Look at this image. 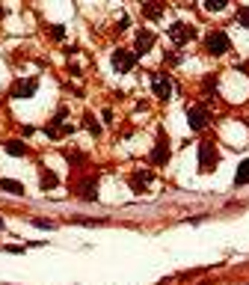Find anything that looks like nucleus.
Returning a JSON list of instances; mask_svg holds the SVG:
<instances>
[{"label": "nucleus", "instance_id": "obj_8", "mask_svg": "<svg viewBox=\"0 0 249 285\" xmlns=\"http://www.w3.org/2000/svg\"><path fill=\"white\" fill-rule=\"evenodd\" d=\"M151 48H154V33H151V30H140V33H137V51L146 54V51H151Z\"/></svg>", "mask_w": 249, "mask_h": 285}, {"label": "nucleus", "instance_id": "obj_17", "mask_svg": "<svg viewBox=\"0 0 249 285\" xmlns=\"http://www.w3.org/2000/svg\"><path fill=\"white\" fill-rule=\"evenodd\" d=\"M56 187V175L53 172H42V190H50Z\"/></svg>", "mask_w": 249, "mask_h": 285}, {"label": "nucleus", "instance_id": "obj_13", "mask_svg": "<svg viewBox=\"0 0 249 285\" xmlns=\"http://www.w3.org/2000/svg\"><path fill=\"white\" fill-rule=\"evenodd\" d=\"M131 184H134V190H137V193H143V190H146V184H149V175L140 170V172H134V175H131Z\"/></svg>", "mask_w": 249, "mask_h": 285}, {"label": "nucleus", "instance_id": "obj_21", "mask_svg": "<svg viewBox=\"0 0 249 285\" xmlns=\"http://www.w3.org/2000/svg\"><path fill=\"white\" fill-rule=\"evenodd\" d=\"M0 229H3V220H0Z\"/></svg>", "mask_w": 249, "mask_h": 285}, {"label": "nucleus", "instance_id": "obj_10", "mask_svg": "<svg viewBox=\"0 0 249 285\" xmlns=\"http://www.w3.org/2000/svg\"><path fill=\"white\" fill-rule=\"evenodd\" d=\"M3 146H6V152H9L12 158H24V155H27V143H21V140H6Z\"/></svg>", "mask_w": 249, "mask_h": 285}, {"label": "nucleus", "instance_id": "obj_12", "mask_svg": "<svg viewBox=\"0 0 249 285\" xmlns=\"http://www.w3.org/2000/svg\"><path fill=\"white\" fill-rule=\"evenodd\" d=\"M0 190H6V193H12V196H21V193H24V184L15 181V178H0Z\"/></svg>", "mask_w": 249, "mask_h": 285}, {"label": "nucleus", "instance_id": "obj_1", "mask_svg": "<svg viewBox=\"0 0 249 285\" xmlns=\"http://www.w3.org/2000/svg\"><path fill=\"white\" fill-rule=\"evenodd\" d=\"M205 51H208L211 57H223V54L232 51V39H229L223 30H214V33H208V39H205Z\"/></svg>", "mask_w": 249, "mask_h": 285}, {"label": "nucleus", "instance_id": "obj_9", "mask_svg": "<svg viewBox=\"0 0 249 285\" xmlns=\"http://www.w3.org/2000/svg\"><path fill=\"white\" fill-rule=\"evenodd\" d=\"M160 12H163V3L160 0H146L143 3V15L146 18H160Z\"/></svg>", "mask_w": 249, "mask_h": 285}, {"label": "nucleus", "instance_id": "obj_2", "mask_svg": "<svg viewBox=\"0 0 249 285\" xmlns=\"http://www.w3.org/2000/svg\"><path fill=\"white\" fill-rule=\"evenodd\" d=\"M110 62H113V68H116V71H122V74H125V71H131V68L137 65V54H134V51H128V48H116V51H113V57H110Z\"/></svg>", "mask_w": 249, "mask_h": 285}, {"label": "nucleus", "instance_id": "obj_14", "mask_svg": "<svg viewBox=\"0 0 249 285\" xmlns=\"http://www.w3.org/2000/svg\"><path fill=\"white\" fill-rule=\"evenodd\" d=\"M235 181H238V184H249V161H244V164H241V170H238Z\"/></svg>", "mask_w": 249, "mask_h": 285}, {"label": "nucleus", "instance_id": "obj_18", "mask_svg": "<svg viewBox=\"0 0 249 285\" xmlns=\"http://www.w3.org/2000/svg\"><path fill=\"white\" fill-rule=\"evenodd\" d=\"M238 24L249 30V9H241V12H238Z\"/></svg>", "mask_w": 249, "mask_h": 285}, {"label": "nucleus", "instance_id": "obj_11", "mask_svg": "<svg viewBox=\"0 0 249 285\" xmlns=\"http://www.w3.org/2000/svg\"><path fill=\"white\" fill-rule=\"evenodd\" d=\"M166 146H169V143H166V137L160 134V140H157V149L151 152V164H166Z\"/></svg>", "mask_w": 249, "mask_h": 285}, {"label": "nucleus", "instance_id": "obj_7", "mask_svg": "<svg viewBox=\"0 0 249 285\" xmlns=\"http://www.w3.org/2000/svg\"><path fill=\"white\" fill-rule=\"evenodd\" d=\"M36 89H39V80H36V77H30V80H15V83H12V98H30V95H36Z\"/></svg>", "mask_w": 249, "mask_h": 285}, {"label": "nucleus", "instance_id": "obj_16", "mask_svg": "<svg viewBox=\"0 0 249 285\" xmlns=\"http://www.w3.org/2000/svg\"><path fill=\"white\" fill-rule=\"evenodd\" d=\"M83 125H86V128H89V134H95V137H98V134H101V125H98V122H95V116H83Z\"/></svg>", "mask_w": 249, "mask_h": 285}, {"label": "nucleus", "instance_id": "obj_6", "mask_svg": "<svg viewBox=\"0 0 249 285\" xmlns=\"http://www.w3.org/2000/svg\"><path fill=\"white\" fill-rule=\"evenodd\" d=\"M151 89H154L157 98H169V95H172V80H169V74L154 71V74H151Z\"/></svg>", "mask_w": 249, "mask_h": 285}, {"label": "nucleus", "instance_id": "obj_4", "mask_svg": "<svg viewBox=\"0 0 249 285\" xmlns=\"http://www.w3.org/2000/svg\"><path fill=\"white\" fill-rule=\"evenodd\" d=\"M187 122H190V128L193 131H202V128H208V122H211V113H208V107H190L187 110Z\"/></svg>", "mask_w": 249, "mask_h": 285}, {"label": "nucleus", "instance_id": "obj_20", "mask_svg": "<svg viewBox=\"0 0 249 285\" xmlns=\"http://www.w3.org/2000/svg\"><path fill=\"white\" fill-rule=\"evenodd\" d=\"M128 27H131V18H128V15H122V18H119V30H128Z\"/></svg>", "mask_w": 249, "mask_h": 285}, {"label": "nucleus", "instance_id": "obj_5", "mask_svg": "<svg viewBox=\"0 0 249 285\" xmlns=\"http://www.w3.org/2000/svg\"><path fill=\"white\" fill-rule=\"evenodd\" d=\"M193 36H196V30H193L190 24H169V39H172V45H187Z\"/></svg>", "mask_w": 249, "mask_h": 285}, {"label": "nucleus", "instance_id": "obj_15", "mask_svg": "<svg viewBox=\"0 0 249 285\" xmlns=\"http://www.w3.org/2000/svg\"><path fill=\"white\" fill-rule=\"evenodd\" d=\"M229 6V0H205V9L208 12H223Z\"/></svg>", "mask_w": 249, "mask_h": 285}, {"label": "nucleus", "instance_id": "obj_3", "mask_svg": "<svg viewBox=\"0 0 249 285\" xmlns=\"http://www.w3.org/2000/svg\"><path fill=\"white\" fill-rule=\"evenodd\" d=\"M217 161H220L217 146H214V143H199V170H202V172H211V170L217 167Z\"/></svg>", "mask_w": 249, "mask_h": 285}, {"label": "nucleus", "instance_id": "obj_19", "mask_svg": "<svg viewBox=\"0 0 249 285\" xmlns=\"http://www.w3.org/2000/svg\"><path fill=\"white\" fill-rule=\"evenodd\" d=\"M33 226H39V229H56L50 220H33Z\"/></svg>", "mask_w": 249, "mask_h": 285}]
</instances>
